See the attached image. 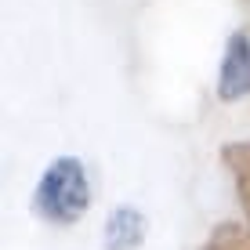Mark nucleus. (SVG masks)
<instances>
[{"label": "nucleus", "mask_w": 250, "mask_h": 250, "mask_svg": "<svg viewBox=\"0 0 250 250\" xmlns=\"http://www.w3.org/2000/svg\"><path fill=\"white\" fill-rule=\"evenodd\" d=\"M91 207V178L76 156H62L40 174L33 188V210L47 225H73Z\"/></svg>", "instance_id": "obj_1"}, {"label": "nucleus", "mask_w": 250, "mask_h": 250, "mask_svg": "<svg viewBox=\"0 0 250 250\" xmlns=\"http://www.w3.org/2000/svg\"><path fill=\"white\" fill-rule=\"evenodd\" d=\"M250 94V29H239L229 37L225 55L218 69V98L236 102Z\"/></svg>", "instance_id": "obj_2"}, {"label": "nucleus", "mask_w": 250, "mask_h": 250, "mask_svg": "<svg viewBox=\"0 0 250 250\" xmlns=\"http://www.w3.org/2000/svg\"><path fill=\"white\" fill-rule=\"evenodd\" d=\"M105 250H142L145 243V214L134 207H116L105 221Z\"/></svg>", "instance_id": "obj_3"}, {"label": "nucleus", "mask_w": 250, "mask_h": 250, "mask_svg": "<svg viewBox=\"0 0 250 250\" xmlns=\"http://www.w3.org/2000/svg\"><path fill=\"white\" fill-rule=\"evenodd\" d=\"M221 163H225V170L232 174L239 207H243V214L250 221V138L247 142H229L225 149H221Z\"/></svg>", "instance_id": "obj_4"}, {"label": "nucleus", "mask_w": 250, "mask_h": 250, "mask_svg": "<svg viewBox=\"0 0 250 250\" xmlns=\"http://www.w3.org/2000/svg\"><path fill=\"white\" fill-rule=\"evenodd\" d=\"M200 250H250V225L239 221H225L207 236V243Z\"/></svg>", "instance_id": "obj_5"}]
</instances>
